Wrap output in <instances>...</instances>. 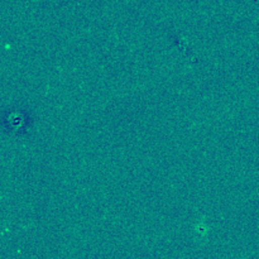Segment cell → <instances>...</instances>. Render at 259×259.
Returning <instances> with one entry per match:
<instances>
[]
</instances>
